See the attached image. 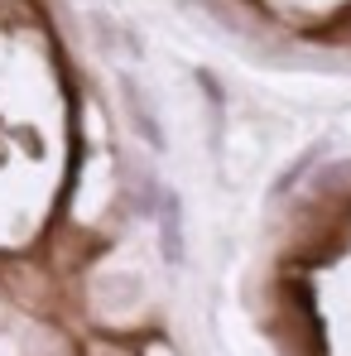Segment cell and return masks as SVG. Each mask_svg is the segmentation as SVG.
Listing matches in <instances>:
<instances>
[]
</instances>
